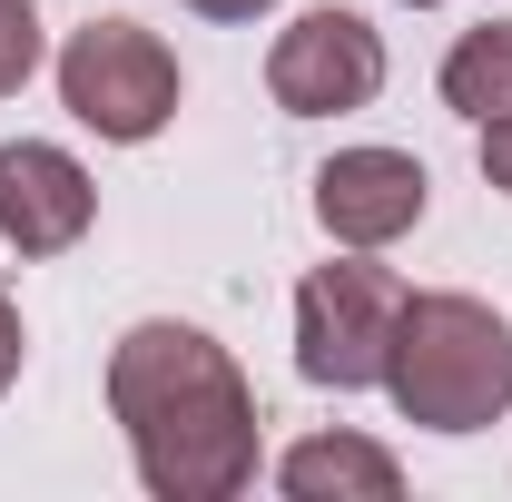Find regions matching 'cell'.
I'll return each mask as SVG.
<instances>
[{
	"label": "cell",
	"mask_w": 512,
	"mask_h": 502,
	"mask_svg": "<svg viewBox=\"0 0 512 502\" xmlns=\"http://www.w3.org/2000/svg\"><path fill=\"white\" fill-rule=\"evenodd\" d=\"M109 414L158 502H237L256 483V384L207 325L138 315L109 345Z\"/></svg>",
	"instance_id": "1"
},
{
	"label": "cell",
	"mask_w": 512,
	"mask_h": 502,
	"mask_svg": "<svg viewBox=\"0 0 512 502\" xmlns=\"http://www.w3.org/2000/svg\"><path fill=\"white\" fill-rule=\"evenodd\" d=\"M384 394L424 434H483V424H503L512 414V325H503V306H483L463 286L404 296Z\"/></svg>",
	"instance_id": "2"
},
{
	"label": "cell",
	"mask_w": 512,
	"mask_h": 502,
	"mask_svg": "<svg viewBox=\"0 0 512 502\" xmlns=\"http://www.w3.org/2000/svg\"><path fill=\"white\" fill-rule=\"evenodd\" d=\"M404 296L414 286L394 266H375V247H345V256H325V266H306V286H296V375L325 384V394L384 384Z\"/></svg>",
	"instance_id": "3"
},
{
	"label": "cell",
	"mask_w": 512,
	"mask_h": 502,
	"mask_svg": "<svg viewBox=\"0 0 512 502\" xmlns=\"http://www.w3.org/2000/svg\"><path fill=\"white\" fill-rule=\"evenodd\" d=\"M188 79H178V50L148 30V20H89L60 40V109L89 138L109 148H148L158 128L178 119Z\"/></svg>",
	"instance_id": "4"
},
{
	"label": "cell",
	"mask_w": 512,
	"mask_h": 502,
	"mask_svg": "<svg viewBox=\"0 0 512 502\" xmlns=\"http://www.w3.org/2000/svg\"><path fill=\"white\" fill-rule=\"evenodd\" d=\"M266 99L286 119H345V109H375L384 99V30L365 10H296L266 50Z\"/></svg>",
	"instance_id": "5"
},
{
	"label": "cell",
	"mask_w": 512,
	"mask_h": 502,
	"mask_svg": "<svg viewBox=\"0 0 512 502\" xmlns=\"http://www.w3.org/2000/svg\"><path fill=\"white\" fill-rule=\"evenodd\" d=\"M99 227V178L60 138H10L0 148V247L10 256H69Z\"/></svg>",
	"instance_id": "6"
},
{
	"label": "cell",
	"mask_w": 512,
	"mask_h": 502,
	"mask_svg": "<svg viewBox=\"0 0 512 502\" xmlns=\"http://www.w3.org/2000/svg\"><path fill=\"white\" fill-rule=\"evenodd\" d=\"M434 207V178L414 148H335L316 168V227L335 247H394Z\"/></svg>",
	"instance_id": "7"
},
{
	"label": "cell",
	"mask_w": 512,
	"mask_h": 502,
	"mask_svg": "<svg viewBox=\"0 0 512 502\" xmlns=\"http://www.w3.org/2000/svg\"><path fill=\"white\" fill-rule=\"evenodd\" d=\"M276 493L286 502H394L404 463L365 434H306V443L276 453Z\"/></svg>",
	"instance_id": "8"
},
{
	"label": "cell",
	"mask_w": 512,
	"mask_h": 502,
	"mask_svg": "<svg viewBox=\"0 0 512 502\" xmlns=\"http://www.w3.org/2000/svg\"><path fill=\"white\" fill-rule=\"evenodd\" d=\"M444 109H463L473 128L512 109V20H473L444 50Z\"/></svg>",
	"instance_id": "9"
},
{
	"label": "cell",
	"mask_w": 512,
	"mask_h": 502,
	"mask_svg": "<svg viewBox=\"0 0 512 502\" xmlns=\"http://www.w3.org/2000/svg\"><path fill=\"white\" fill-rule=\"evenodd\" d=\"M40 69V10L30 0H0V99H20Z\"/></svg>",
	"instance_id": "10"
},
{
	"label": "cell",
	"mask_w": 512,
	"mask_h": 502,
	"mask_svg": "<svg viewBox=\"0 0 512 502\" xmlns=\"http://www.w3.org/2000/svg\"><path fill=\"white\" fill-rule=\"evenodd\" d=\"M483 178L512 197V109H503V119H483Z\"/></svg>",
	"instance_id": "11"
},
{
	"label": "cell",
	"mask_w": 512,
	"mask_h": 502,
	"mask_svg": "<svg viewBox=\"0 0 512 502\" xmlns=\"http://www.w3.org/2000/svg\"><path fill=\"white\" fill-rule=\"evenodd\" d=\"M20 365H30V335H20V306L0 296V394L20 384Z\"/></svg>",
	"instance_id": "12"
},
{
	"label": "cell",
	"mask_w": 512,
	"mask_h": 502,
	"mask_svg": "<svg viewBox=\"0 0 512 502\" xmlns=\"http://www.w3.org/2000/svg\"><path fill=\"white\" fill-rule=\"evenodd\" d=\"M178 10H197V20H217V30H247V20H266L276 0H178Z\"/></svg>",
	"instance_id": "13"
},
{
	"label": "cell",
	"mask_w": 512,
	"mask_h": 502,
	"mask_svg": "<svg viewBox=\"0 0 512 502\" xmlns=\"http://www.w3.org/2000/svg\"><path fill=\"white\" fill-rule=\"evenodd\" d=\"M404 10H444V0H404Z\"/></svg>",
	"instance_id": "14"
}]
</instances>
